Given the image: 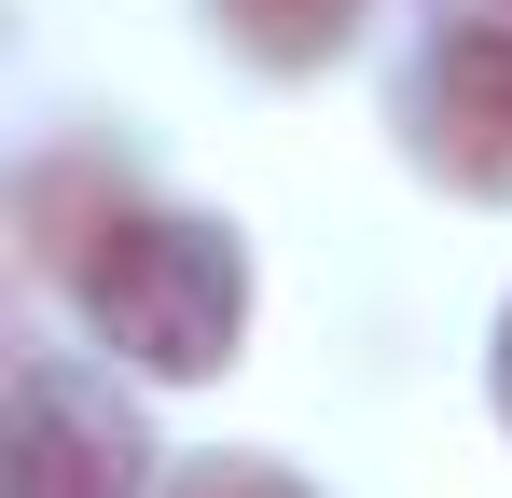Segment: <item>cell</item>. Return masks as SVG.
Listing matches in <instances>:
<instances>
[{"label":"cell","mask_w":512,"mask_h":498,"mask_svg":"<svg viewBox=\"0 0 512 498\" xmlns=\"http://www.w3.org/2000/svg\"><path fill=\"white\" fill-rule=\"evenodd\" d=\"M180 498H305V485L263 471V457H208V471H180Z\"/></svg>","instance_id":"8992f818"},{"label":"cell","mask_w":512,"mask_h":498,"mask_svg":"<svg viewBox=\"0 0 512 498\" xmlns=\"http://www.w3.org/2000/svg\"><path fill=\"white\" fill-rule=\"evenodd\" d=\"M125 222V180L111 166H28V249L56 263V277H84V249Z\"/></svg>","instance_id":"277c9868"},{"label":"cell","mask_w":512,"mask_h":498,"mask_svg":"<svg viewBox=\"0 0 512 498\" xmlns=\"http://www.w3.org/2000/svg\"><path fill=\"white\" fill-rule=\"evenodd\" d=\"M499 415H512V319H499Z\"/></svg>","instance_id":"ba28073f"},{"label":"cell","mask_w":512,"mask_h":498,"mask_svg":"<svg viewBox=\"0 0 512 498\" xmlns=\"http://www.w3.org/2000/svg\"><path fill=\"white\" fill-rule=\"evenodd\" d=\"M222 28L250 42L263 70H319V56H346L360 0H222Z\"/></svg>","instance_id":"5b68a950"},{"label":"cell","mask_w":512,"mask_h":498,"mask_svg":"<svg viewBox=\"0 0 512 498\" xmlns=\"http://www.w3.org/2000/svg\"><path fill=\"white\" fill-rule=\"evenodd\" d=\"M443 28H512V0H429Z\"/></svg>","instance_id":"52a82bcc"},{"label":"cell","mask_w":512,"mask_h":498,"mask_svg":"<svg viewBox=\"0 0 512 498\" xmlns=\"http://www.w3.org/2000/svg\"><path fill=\"white\" fill-rule=\"evenodd\" d=\"M70 291H84L97 346L139 360V374H167V388L222 374L236 332H250V263H236V236H222V222H180V208H125V222L84 249Z\"/></svg>","instance_id":"6da1fadb"},{"label":"cell","mask_w":512,"mask_h":498,"mask_svg":"<svg viewBox=\"0 0 512 498\" xmlns=\"http://www.w3.org/2000/svg\"><path fill=\"white\" fill-rule=\"evenodd\" d=\"M416 153L457 194H512V28H429Z\"/></svg>","instance_id":"3957f363"},{"label":"cell","mask_w":512,"mask_h":498,"mask_svg":"<svg viewBox=\"0 0 512 498\" xmlns=\"http://www.w3.org/2000/svg\"><path fill=\"white\" fill-rule=\"evenodd\" d=\"M139 415L111 402L97 374L70 360H28L14 374V457H0V485L14 498H139Z\"/></svg>","instance_id":"7a4b0ae2"}]
</instances>
